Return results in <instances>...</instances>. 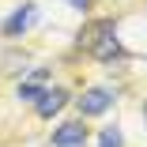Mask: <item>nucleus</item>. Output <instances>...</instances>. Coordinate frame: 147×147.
Wrapping results in <instances>:
<instances>
[{
  "instance_id": "f257e3e1",
  "label": "nucleus",
  "mask_w": 147,
  "mask_h": 147,
  "mask_svg": "<svg viewBox=\"0 0 147 147\" xmlns=\"http://www.w3.org/2000/svg\"><path fill=\"white\" fill-rule=\"evenodd\" d=\"M79 45L87 53H94L98 61H113V57H121V42H117V30L109 19H94L87 30L79 34Z\"/></svg>"
},
{
  "instance_id": "f03ea898",
  "label": "nucleus",
  "mask_w": 147,
  "mask_h": 147,
  "mask_svg": "<svg viewBox=\"0 0 147 147\" xmlns=\"http://www.w3.org/2000/svg\"><path fill=\"white\" fill-rule=\"evenodd\" d=\"M109 106H113V91H109V87H91V91L79 98V113L83 117H98Z\"/></svg>"
},
{
  "instance_id": "7ed1b4c3",
  "label": "nucleus",
  "mask_w": 147,
  "mask_h": 147,
  "mask_svg": "<svg viewBox=\"0 0 147 147\" xmlns=\"http://www.w3.org/2000/svg\"><path fill=\"white\" fill-rule=\"evenodd\" d=\"M83 143H87L83 121H68V125H61L53 132V147H83Z\"/></svg>"
},
{
  "instance_id": "20e7f679",
  "label": "nucleus",
  "mask_w": 147,
  "mask_h": 147,
  "mask_svg": "<svg viewBox=\"0 0 147 147\" xmlns=\"http://www.w3.org/2000/svg\"><path fill=\"white\" fill-rule=\"evenodd\" d=\"M34 19H38L34 4H23V8H19V11H15L8 23H4V34H8V38H19V34H23V30H26V26H30Z\"/></svg>"
},
{
  "instance_id": "39448f33",
  "label": "nucleus",
  "mask_w": 147,
  "mask_h": 147,
  "mask_svg": "<svg viewBox=\"0 0 147 147\" xmlns=\"http://www.w3.org/2000/svg\"><path fill=\"white\" fill-rule=\"evenodd\" d=\"M64 102H68V91H61V87H53V91H42V98H38V113H42V117H53Z\"/></svg>"
},
{
  "instance_id": "423d86ee",
  "label": "nucleus",
  "mask_w": 147,
  "mask_h": 147,
  "mask_svg": "<svg viewBox=\"0 0 147 147\" xmlns=\"http://www.w3.org/2000/svg\"><path fill=\"white\" fill-rule=\"evenodd\" d=\"M98 147H125V136H121V128H102V140H98Z\"/></svg>"
},
{
  "instance_id": "0eeeda50",
  "label": "nucleus",
  "mask_w": 147,
  "mask_h": 147,
  "mask_svg": "<svg viewBox=\"0 0 147 147\" xmlns=\"http://www.w3.org/2000/svg\"><path fill=\"white\" fill-rule=\"evenodd\" d=\"M19 98L23 102H38L42 98V83H19Z\"/></svg>"
},
{
  "instance_id": "6e6552de",
  "label": "nucleus",
  "mask_w": 147,
  "mask_h": 147,
  "mask_svg": "<svg viewBox=\"0 0 147 147\" xmlns=\"http://www.w3.org/2000/svg\"><path fill=\"white\" fill-rule=\"evenodd\" d=\"M49 79V68H34L30 72V79H26V83H45Z\"/></svg>"
},
{
  "instance_id": "1a4fd4ad",
  "label": "nucleus",
  "mask_w": 147,
  "mask_h": 147,
  "mask_svg": "<svg viewBox=\"0 0 147 147\" xmlns=\"http://www.w3.org/2000/svg\"><path fill=\"white\" fill-rule=\"evenodd\" d=\"M87 4H91V0H72V8H79V11H83Z\"/></svg>"
},
{
  "instance_id": "9d476101",
  "label": "nucleus",
  "mask_w": 147,
  "mask_h": 147,
  "mask_svg": "<svg viewBox=\"0 0 147 147\" xmlns=\"http://www.w3.org/2000/svg\"><path fill=\"white\" fill-rule=\"evenodd\" d=\"M143 117H147V106H143Z\"/></svg>"
}]
</instances>
